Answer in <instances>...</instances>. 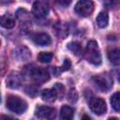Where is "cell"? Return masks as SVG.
<instances>
[{
  "label": "cell",
  "instance_id": "obj_13",
  "mask_svg": "<svg viewBox=\"0 0 120 120\" xmlns=\"http://www.w3.org/2000/svg\"><path fill=\"white\" fill-rule=\"evenodd\" d=\"M73 114H74V110L71 107L65 105L61 108L60 111V120H72Z\"/></svg>",
  "mask_w": 120,
  "mask_h": 120
},
{
  "label": "cell",
  "instance_id": "obj_7",
  "mask_svg": "<svg viewBox=\"0 0 120 120\" xmlns=\"http://www.w3.org/2000/svg\"><path fill=\"white\" fill-rule=\"evenodd\" d=\"M36 114L40 118H44L47 120H53L56 116V111L52 107L38 106L36 109Z\"/></svg>",
  "mask_w": 120,
  "mask_h": 120
},
{
  "label": "cell",
  "instance_id": "obj_19",
  "mask_svg": "<svg viewBox=\"0 0 120 120\" xmlns=\"http://www.w3.org/2000/svg\"><path fill=\"white\" fill-rule=\"evenodd\" d=\"M68 49L75 55H79L82 52V47L77 42H69L68 44Z\"/></svg>",
  "mask_w": 120,
  "mask_h": 120
},
{
  "label": "cell",
  "instance_id": "obj_6",
  "mask_svg": "<svg viewBox=\"0 0 120 120\" xmlns=\"http://www.w3.org/2000/svg\"><path fill=\"white\" fill-rule=\"evenodd\" d=\"M32 11L35 17H37L38 19H42L49 14V6L46 2L36 1L33 5Z\"/></svg>",
  "mask_w": 120,
  "mask_h": 120
},
{
  "label": "cell",
  "instance_id": "obj_22",
  "mask_svg": "<svg viewBox=\"0 0 120 120\" xmlns=\"http://www.w3.org/2000/svg\"><path fill=\"white\" fill-rule=\"evenodd\" d=\"M70 67H71L70 60H69V59H65V61H64V63H63L62 67L59 68V70H60V72L65 71V70H68V69L70 68Z\"/></svg>",
  "mask_w": 120,
  "mask_h": 120
},
{
  "label": "cell",
  "instance_id": "obj_8",
  "mask_svg": "<svg viewBox=\"0 0 120 120\" xmlns=\"http://www.w3.org/2000/svg\"><path fill=\"white\" fill-rule=\"evenodd\" d=\"M31 74V77L32 79L38 82V83H42V82H45L49 80L50 78V75H49V72L48 70H46L45 68H33L30 72Z\"/></svg>",
  "mask_w": 120,
  "mask_h": 120
},
{
  "label": "cell",
  "instance_id": "obj_25",
  "mask_svg": "<svg viewBox=\"0 0 120 120\" xmlns=\"http://www.w3.org/2000/svg\"><path fill=\"white\" fill-rule=\"evenodd\" d=\"M108 120H118L116 117H111V118H109Z\"/></svg>",
  "mask_w": 120,
  "mask_h": 120
},
{
  "label": "cell",
  "instance_id": "obj_2",
  "mask_svg": "<svg viewBox=\"0 0 120 120\" xmlns=\"http://www.w3.org/2000/svg\"><path fill=\"white\" fill-rule=\"evenodd\" d=\"M86 58L87 60L95 65V66H99L101 64V54L98 46V43L95 40H90L87 43V48H86Z\"/></svg>",
  "mask_w": 120,
  "mask_h": 120
},
{
  "label": "cell",
  "instance_id": "obj_5",
  "mask_svg": "<svg viewBox=\"0 0 120 120\" xmlns=\"http://www.w3.org/2000/svg\"><path fill=\"white\" fill-rule=\"evenodd\" d=\"M89 108L90 110L98 114V115H102L106 112L107 111V105L104 99L100 98H93L89 101Z\"/></svg>",
  "mask_w": 120,
  "mask_h": 120
},
{
  "label": "cell",
  "instance_id": "obj_21",
  "mask_svg": "<svg viewBox=\"0 0 120 120\" xmlns=\"http://www.w3.org/2000/svg\"><path fill=\"white\" fill-rule=\"evenodd\" d=\"M57 25H58V28H56V30L59 31L58 36L61 37L62 38H65L66 36L68 35V29L66 28L65 24H63V23H58Z\"/></svg>",
  "mask_w": 120,
  "mask_h": 120
},
{
  "label": "cell",
  "instance_id": "obj_14",
  "mask_svg": "<svg viewBox=\"0 0 120 120\" xmlns=\"http://www.w3.org/2000/svg\"><path fill=\"white\" fill-rule=\"evenodd\" d=\"M1 25L7 29H10L15 25V20L10 14H5L1 18Z\"/></svg>",
  "mask_w": 120,
  "mask_h": 120
},
{
  "label": "cell",
  "instance_id": "obj_3",
  "mask_svg": "<svg viewBox=\"0 0 120 120\" xmlns=\"http://www.w3.org/2000/svg\"><path fill=\"white\" fill-rule=\"evenodd\" d=\"M92 81L94 84L96 85L97 88H98L102 92H107L111 89L112 86V80L111 79L110 76L105 75V74H100V75H96L92 78Z\"/></svg>",
  "mask_w": 120,
  "mask_h": 120
},
{
  "label": "cell",
  "instance_id": "obj_15",
  "mask_svg": "<svg viewBox=\"0 0 120 120\" xmlns=\"http://www.w3.org/2000/svg\"><path fill=\"white\" fill-rule=\"evenodd\" d=\"M96 22H97V24L100 27V28H105L107 25H108V22H109V16L106 12L102 11L100 12L97 19H96Z\"/></svg>",
  "mask_w": 120,
  "mask_h": 120
},
{
  "label": "cell",
  "instance_id": "obj_20",
  "mask_svg": "<svg viewBox=\"0 0 120 120\" xmlns=\"http://www.w3.org/2000/svg\"><path fill=\"white\" fill-rule=\"evenodd\" d=\"M68 100L71 103H75L78 100V93L74 88H71L68 93Z\"/></svg>",
  "mask_w": 120,
  "mask_h": 120
},
{
  "label": "cell",
  "instance_id": "obj_24",
  "mask_svg": "<svg viewBox=\"0 0 120 120\" xmlns=\"http://www.w3.org/2000/svg\"><path fill=\"white\" fill-rule=\"evenodd\" d=\"M81 120H92V118L90 117V116H88L87 114H82V118H81Z\"/></svg>",
  "mask_w": 120,
  "mask_h": 120
},
{
  "label": "cell",
  "instance_id": "obj_11",
  "mask_svg": "<svg viewBox=\"0 0 120 120\" xmlns=\"http://www.w3.org/2000/svg\"><path fill=\"white\" fill-rule=\"evenodd\" d=\"M14 56L20 61H24L30 58L31 52L25 46H20L14 51Z\"/></svg>",
  "mask_w": 120,
  "mask_h": 120
},
{
  "label": "cell",
  "instance_id": "obj_12",
  "mask_svg": "<svg viewBox=\"0 0 120 120\" xmlns=\"http://www.w3.org/2000/svg\"><path fill=\"white\" fill-rule=\"evenodd\" d=\"M41 98L43 100L47 101V102H52L55 100V98H57V92L54 88H47L44 89L41 93Z\"/></svg>",
  "mask_w": 120,
  "mask_h": 120
},
{
  "label": "cell",
  "instance_id": "obj_17",
  "mask_svg": "<svg viewBox=\"0 0 120 120\" xmlns=\"http://www.w3.org/2000/svg\"><path fill=\"white\" fill-rule=\"evenodd\" d=\"M111 105L114 111L120 112V92H116L111 97Z\"/></svg>",
  "mask_w": 120,
  "mask_h": 120
},
{
  "label": "cell",
  "instance_id": "obj_23",
  "mask_svg": "<svg viewBox=\"0 0 120 120\" xmlns=\"http://www.w3.org/2000/svg\"><path fill=\"white\" fill-rule=\"evenodd\" d=\"M1 120H17V119L13 118V117H10V116H8V115H2Z\"/></svg>",
  "mask_w": 120,
  "mask_h": 120
},
{
  "label": "cell",
  "instance_id": "obj_18",
  "mask_svg": "<svg viewBox=\"0 0 120 120\" xmlns=\"http://www.w3.org/2000/svg\"><path fill=\"white\" fill-rule=\"evenodd\" d=\"M52 53L50 52H41L38 56V60L41 63H49L52 59Z\"/></svg>",
  "mask_w": 120,
  "mask_h": 120
},
{
  "label": "cell",
  "instance_id": "obj_9",
  "mask_svg": "<svg viewBox=\"0 0 120 120\" xmlns=\"http://www.w3.org/2000/svg\"><path fill=\"white\" fill-rule=\"evenodd\" d=\"M35 44L38 46H48L51 44V38L46 33H37L32 37Z\"/></svg>",
  "mask_w": 120,
  "mask_h": 120
},
{
  "label": "cell",
  "instance_id": "obj_16",
  "mask_svg": "<svg viewBox=\"0 0 120 120\" xmlns=\"http://www.w3.org/2000/svg\"><path fill=\"white\" fill-rule=\"evenodd\" d=\"M108 58L110 62L113 65H117L120 63V50L119 49H113L109 52Z\"/></svg>",
  "mask_w": 120,
  "mask_h": 120
},
{
  "label": "cell",
  "instance_id": "obj_1",
  "mask_svg": "<svg viewBox=\"0 0 120 120\" xmlns=\"http://www.w3.org/2000/svg\"><path fill=\"white\" fill-rule=\"evenodd\" d=\"M7 108L12 112L21 114L27 110V103L17 96H8L6 101Z\"/></svg>",
  "mask_w": 120,
  "mask_h": 120
},
{
  "label": "cell",
  "instance_id": "obj_10",
  "mask_svg": "<svg viewBox=\"0 0 120 120\" xmlns=\"http://www.w3.org/2000/svg\"><path fill=\"white\" fill-rule=\"evenodd\" d=\"M21 76L17 72H11L7 78V85L10 88H18L21 85Z\"/></svg>",
  "mask_w": 120,
  "mask_h": 120
},
{
  "label": "cell",
  "instance_id": "obj_4",
  "mask_svg": "<svg viewBox=\"0 0 120 120\" xmlns=\"http://www.w3.org/2000/svg\"><path fill=\"white\" fill-rule=\"evenodd\" d=\"M94 10V4L88 0H81L75 5V11L82 17H88Z\"/></svg>",
  "mask_w": 120,
  "mask_h": 120
}]
</instances>
